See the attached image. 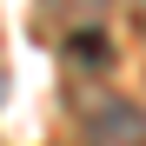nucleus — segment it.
Returning a JSON list of instances; mask_svg holds the SVG:
<instances>
[{
  "mask_svg": "<svg viewBox=\"0 0 146 146\" xmlns=\"http://www.w3.org/2000/svg\"><path fill=\"white\" fill-rule=\"evenodd\" d=\"M86 139H146V113L100 100V106H86Z\"/></svg>",
  "mask_w": 146,
  "mask_h": 146,
  "instance_id": "f257e3e1",
  "label": "nucleus"
},
{
  "mask_svg": "<svg viewBox=\"0 0 146 146\" xmlns=\"http://www.w3.org/2000/svg\"><path fill=\"white\" fill-rule=\"evenodd\" d=\"M66 46H73V60H93V66H106V40H100V27H80Z\"/></svg>",
  "mask_w": 146,
  "mask_h": 146,
  "instance_id": "f03ea898",
  "label": "nucleus"
},
{
  "mask_svg": "<svg viewBox=\"0 0 146 146\" xmlns=\"http://www.w3.org/2000/svg\"><path fill=\"white\" fill-rule=\"evenodd\" d=\"M133 20H139V27H146V0H133Z\"/></svg>",
  "mask_w": 146,
  "mask_h": 146,
  "instance_id": "7ed1b4c3",
  "label": "nucleus"
}]
</instances>
